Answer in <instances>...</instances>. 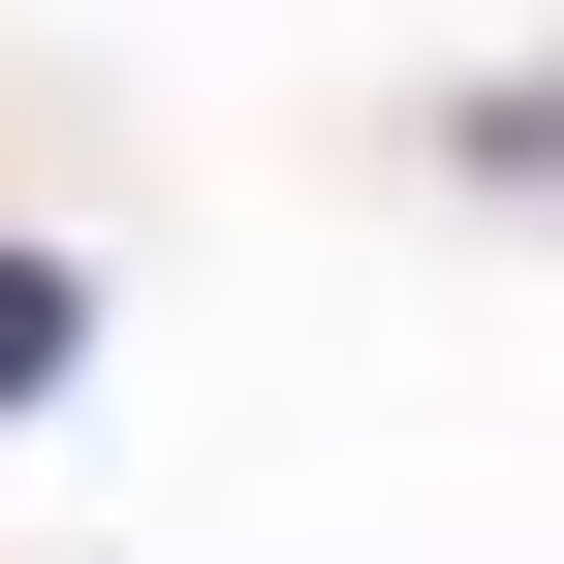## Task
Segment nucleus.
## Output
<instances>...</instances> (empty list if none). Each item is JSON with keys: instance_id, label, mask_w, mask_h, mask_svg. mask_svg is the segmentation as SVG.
Listing matches in <instances>:
<instances>
[{"instance_id": "f257e3e1", "label": "nucleus", "mask_w": 564, "mask_h": 564, "mask_svg": "<svg viewBox=\"0 0 564 564\" xmlns=\"http://www.w3.org/2000/svg\"><path fill=\"white\" fill-rule=\"evenodd\" d=\"M32 345H63V282H0V408H32Z\"/></svg>"}]
</instances>
